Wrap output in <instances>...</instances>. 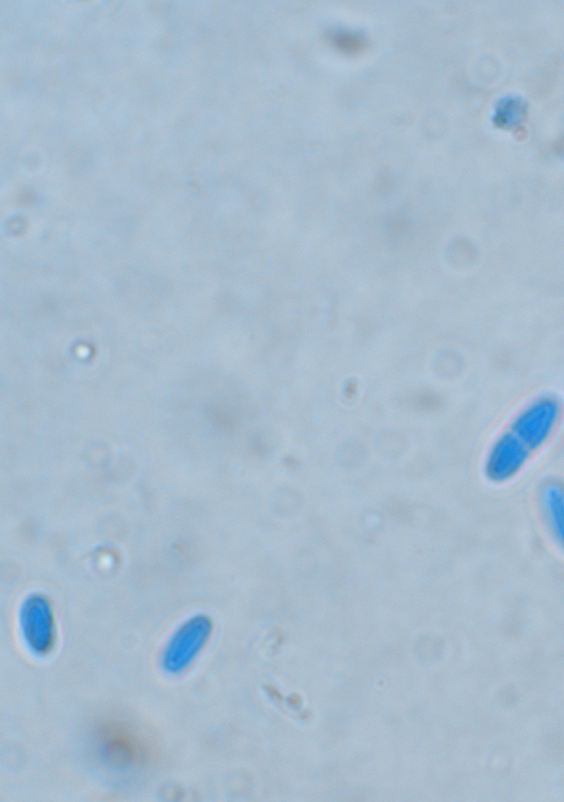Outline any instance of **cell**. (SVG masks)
I'll return each instance as SVG.
<instances>
[{"instance_id": "cell-1", "label": "cell", "mask_w": 564, "mask_h": 802, "mask_svg": "<svg viewBox=\"0 0 564 802\" xmlns=\"http://www.w3.org/2000/svg\"><path fill=\"white\" fill-rule=\"evenodd\" d=\"M98 747L105 758L116 766L142 761L145 751L139 736L122 724H106L98 730Z\"/></svg>"}]
</instances>
